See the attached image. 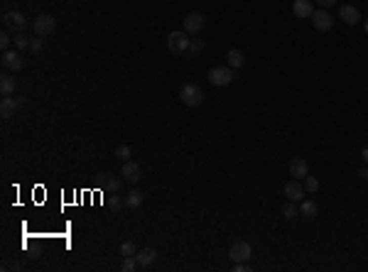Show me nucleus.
Here are the masks:
<instances>
[{
	"instance_id": "nucleus-8",
	"label": "nucleus",
	"mask_w": 368,
	"mask_h": 272,
	"mask_svg": "<svg viewBox=\"0 0 368 272\" xmlns=\"http://www.w3.org/2000/svg\"><path fill=\"white\" fill-rule=\"evenodd\" d=\"M182 22H184V32L187 34H199L207 27V17L201 15V13H189Z\"/></svg>"
},
{
	"instance_id": "nucleus-31",
	"label": "nucleus",
	"mask_w": 368,
	"mask_h": 272,
	"mask_svg": "<svg viewBox=\"0 0 368 272\" xmlns=\"http://www.w3.org/2000/svg\"><path fill=\"white\" fill-rule=\"evenodd\" d=\"M201 49H204V42H201V39H192V42H189V52H192V54H199Z\"/></svg>"
},
{
	"instance_id": "nucleus-12",
	"label": "nucleus",
	"mask_w": 368,
	"mask_h": 272,
	"mask_svg": "<svg viewBox=\"0 0 368 272\" xmlns=\"http://www.w3.org/2000/svg\"><path fill=\"white\" fill-rule=\"evenodd\" d=\"M314 0H295L292 3V13L295 17H300V20H309L312 13H314V5H312Z\"/></svg>"
},
{
	"instance_id": "nucleus-13",
	"label": "nucleus",
	"mask_w": 368,
	"mask_h": 272,
	"mask_svg": "<svg viewBox=\"0 0 368 272\" xmlns=\"http://www.w3.org/2000/svg\"><path fill=\"white\" fill-rule=\"evenodd\" d=\"M339 17L346 22V25H358L361 22V13H358V8H353V5H341L339 8Z\"/></svg>"
},
{
	"instance_id": "nucleus-33",
	"label": "nucleus",
	"mask_w": 368,
	"mask_h": 272,
	"mask_svg": "<svg viewBox=\"0 0 368 272\" xmlns=\"http://www.w3.org/2000/svg\"><path fill=\"white\" fill-rule=\"evenodd\" d=\"M314 3H317V5H319V8H324V10H329V8H332V5H334L336 0H314Z\"/></svg>"
},
{
	"instance_id": "nucleus-6",
	"label": "nucleus",
	"mask_w": 368,
	"mask_h": 272,
	"mask_svg": "<svg viewBox=\"0 0 368 272\" xmlns=\"http://www.w3.org/2000/svg\"><path fill=\"white\" fill-rule=\"evenodd\" d=\"M309 20H312V25H314V30H317V32H329V30H332V25H334V17L329 15V10H324V8L314 10Z\"/></svg>"
},
{
	"instance_id": "nucleus-4",
	"label": "nucleus",
	"mask_w": 368,
	"mask_h": 272,
	"mask_svg": "<svg viewBox=\"0 0 368 272\" xmlns=\"http://www.w3.org/2000/svg\"><path fill=\"white\" fill-rule=\"evenodd\" d=\"M189 42H192V34L179 30V32H172L167 37V49L175 54H184V52H189Z\"/></svg>"
},
{
	"instance_id": "nucleus-22",
	"label": "nucleus",
	"mask_w": 368,
	"mask_h": 272,
	"mask_svg": "<svg viewBox=\"0 0 368 272\" xmlns=\"http://www.w3.org/2000/svg\"><path fill=\"white\" fill-rule=\"evenodd\" d=\"M30 42H32V37H27V34H25V30L15 32V37H13V44H15V49H20V52L30 49Z\"/></svg>"
},
{
	"instance_id": "nucleus-35",
	"label": "nucleus",
	"mask_w": 368,
	"mask_h": 272,
	"mask_svg": "<svg viewBox=\"0 0 368 272\" xmlns=\"http://www.w3.org/2000/svg\"><path fill=\"white\" fill-rule=\"evenodd\" d=\"M17 106H20V108H25V106H27V101H25V96H17Z\"/></svg>"
},
{
	"instance_id": "nucleus-3",
	"label": "nucleus",
	"mask_w": 368,
	"mask_h": 272,
	"mask_svg": "<svg viewBox=\"0 0 368 272\" xmlns=\"http://www.w3.org/2000/svg\"><path fill=\"white\" fill-rule=\"evenodd\" d=\"M236 79V69H231V66H211V71H209V81L214 83V86H228L231 81Z\"/></svg>"
},
{
	"instance_id": "nucleus-28",
	"label": "nucleus",
	"mask_w": 368,
	"mask_h": 272,
	"mask_svg": "<svg viewBox=\"0 0 368 272\" xmlns=\"http://www.w3.org/2000/svg\"><path fill=\"white\" fill-rule=\"evenodd\" d=\"M42 49H45V44H42V37H37V34H34L32 42H30V52H32V54H42Z\"/></svg>"
},
{
	"instance_id": "nucleus-16",
	"label": "nucleus",
	"mask_w": 368,
	"mask_h": 272,
	"mask_svg": "<svg viewBox=\"0 0 368 272\" xmlns=\"http://www.w3.org/2000/svg\"><path fill=\"white\" fill-rule=\"evenodd\" d=\"M17 111H20V106H17V98L5 96L3 101H0V115H3V118H13Z\"/></svg>"
},
{
	"instance_id": "nucleus-25",
	"label": "nucleus",
	"mask_w": 368,
	"mask_h": 272,
	"mask_svg": "<svg viewBox=\"0 0 368 272\" xmlns=\"http://www.w3.org/2000/svg\"><path fill=\"white\" fill-rule=\"evenodd\" d=\"M113 155H115V160H120V162H128V160H130V155H133V152H130V147H128V145H118Z\"/></svg>"
},
{
	"instance_id": "nucleus-9",
	"label": "nucleus",
	"mask_w": 368,
	"mask_h": 272,
	"mask_svg": "<svg viewBox=\"0 0 368 272\" xmlns=\"http://www.w3.org/2000/svg\"><path fill=\"white\" fill-rule=\"evenodd\" d=\"M25 64V59H22V52L20 49H8V52H3V66L8 69V71H20Z\"/></svg>"
},
{
	"instance_id": "nucleus-7",
	"label": "nucleus",
	"mask_w": 368,
	"mask_h": 272,
	"mask_svg": "<svg viewBox=\"0 0 368 272\" xmlns=\"http://www.w3.org/2000/svg\"><path fill=\"white\" fill-rule=\"evenodd\" d=\"M120 176H123V182H128L130 187H135L140 179H143V169H140V164L138 162H123V169H120Z\"/></svg>"
},
{
	"instance_id": "nucleus-27",
	"label": "nucleus",
	"mask_w": 368,
	"mask_h": 272,
	"mask_svg": "<svg viewBox=\"0 0 368 272\" xmlns=\"http://www.w3.org/2000/svg\"><path fill=\"white\" fill-rule=\"evenodd\" d=\"M295 204H297V201H290L288 199V204L282 206V216H285V218H295V216L300 213V208L295 206Z\"/></svg>"
},
{
	"instance_id": "nucleus-23",
	"label": "nucleus",
	"mask_w": 368,
	"mask_h": 272,
	"mask_svg": "<svg viewBox=\"0 0 368 272\" xmlns=\"http://www.w3.org/2000/svg\"><path fill=\"white\" fill-rule=\"evenodd\" d=\"M138 250H140V248H138V243H135L133 238H128V240H123V243H120V255H123V257L138 255Z\"/></svg>"
},
{
	"instance_id": "nucleus-37",
	"label": "nucleus",
	"mask_w": 368,
	"mask_h": 272,
	"mask_svg": "<svg viewBox=\"0 0 368 272\" xmlns=\"http://www.w3.org/2000/svg\"><path fill=\"white\" fill-rule=\"evenodd\" d=\"M363 30H366V34H368V20H366V22H363Z\"/></svg>"
},
{
	"instance_id": "nucleus-29",
	"label": "nucleus",
	"mask_w": 368,
	"mask_h": 272,
	"mask_svg": "<svg viewBox=\"0 0 368 272\" xmlns=\"http://www.w3.org/2000/svg\"><path fill=\"white\" fill-rule=\"evenodd\" d=\"M10 42H13V39H10V32H8V30H3V32H0V47H3V52H8V49H10Z\"/></svg>"
},
{
	"instance_id": "nucleus-15",
	"label": "nucleus",
	"mask_w": 368,
	"mask_h": 272,
	"mask_svg": "<svg viewBox=\"0 0 368 272\" xmlns=\"http://www.w3.org/2000/svg\"><path fill=\"white\" fill-rule=\"evenodd\" d=\"M290 174L295 176V179H304V176L309 174V164L304 157H295V160H290Z\"/></svg>"
},
{
	"instance_id": "nucleus-36",
	"label": "nucleus",
	"mask_w": 368,
	"mask_h": 272,
	"mask_svg": "<svg viewBox=\"0 0 368 272\" xmlns=\"http://www.w3.org/2000/svg\"><path fill=\"white\" fill-rule=\"evenodd\" d=\"M358 176H361V179H366V182H368V167H363V169L358 172Z\"/></svg>"
},
{
	"instance_id": "nucleus-26",
	"label": "nucleus",
	"mask_w": 368,
	"mask_h": 272,
	"mask_svg": "<svg viewBox=\"0 0 368 272\" xmlns=\"http://www.w3.org/2000/svg\"><path fill=\"white\" fill-rule=\"evenodd\" d=\"M317 189H319V179H317V176H309V174L304 176V192L314 194Z\"/></svg>"
},
{
	"instance_id": "nucleus-14",
	"label": "nucleus",
	"mask_w": 368,
	"mask_h": 272,
	"mask_svg": "<svg viewBox=\"0 0 368 272\" xmlns=\"http://www.w3.org/2000/svg\"><path fill=\"white\" fill-rule=\"evenodd\" d=\"M285 196H288L290 201H297V204H300L304 199V184H300L297 179L288 182V184H285Z\"/></svg>"
},
{
	"instance_id": "nucleus-19",
	"label": "nucleus",
	"mask_w": 368,
	"mask_h": 272,
	"mask_svg": "<svg viewBox=\"0 0 368 272\" xmlns=\"http://www.w3.org/2000/svg\"><path fill=\"white\" fill-rule=\"evenodd\" d=\"M226 59H228V66L231 69H240V66L246 64V54L240 52V49H228V54H226Z\"/></svg>"
},
{
	"instance_id": "nucleus-24",
	"label": "nucleus",
	"mask_w": 368,
	"mask_h": 272,
	"mask_svg": "<svg viewBox=\"0 0 368 272\" xmlns=\"http://www.w3.org/2000/svg\"><path fill=\"white\" fill-rule=\"evenodd\" d=\"M140 267V262H138V257L130 255V257H123V262H120V270L123 272H135Z\"/></svg>"
},
{
	"instance_id": "nucleus-10",
	"label": "nucleus",
	"mask_w": 368,
	"mask_h": 272,
	"mask_svg": "<svg viewBox=\"0 0 368 272\" xmlns=\"http://www.w3.org/2000/svg\"><path fill=\"white\" fill-rule=\"evenodd\" d=\"M3 22H5V27H15V32H20V30L27 27V17L22 15L20 10H10V13H5V15H3Z\"/></svg>"
},
{
	"instance_id": "nucleus-17",
	"label": "nucleus",
	"mask_w": 368,
	"mask_h": 272,
	"mask_svg": "<svg viewBox=\"0 0 368 272\" xmlns=\"http://www.w3.org/2000/svg\"><path fill=\"white\" fill-rule=\"evenodd\" d=\"M143 201H145V194L140 192V189H135V187H133V189L126 194V199H123V204H126L128 208H140L143 206Z\"/></svg>"
},
{
	"instance_id": "nucleus-34",
	"label": "nucleus",
	"mask_w": 368,
	"mask_h": 272,
	"mask_svg": "<svg viewBox=\"0 0 368 272\" xmlns=\"http://www.w3.org/2000/svg\"><path fill=\"white\" fill-rule=\"evenodd\" d=\"M361 160L368 164V145H363V150H361Z\"/></svg>"
},
{
	"instance_id": "nucleus-32",
	"label": "nucleus",
	"mask_w": 368,
	"mask_h": 272,
	"mask_svg": "<svg viewBox=\"0 0 368 272\" xmlns=\"http://www.w3.org/2000/svg\"><path fill=\"white\" fill-rule=\"evenodd\" d=\"M233 270L236 272H248L251 270V260H248V262H233Z\"/></svg>"
},
{
	"instance_id": "nucleus-2",
	"label": "nucleus",
	"mask_w": 368,
	"mask_h": 272,
	"mask_svg": "<svg viewBox=\"0 0 368 272\" xmlns=\"http://www.w3.org/2000/svg\"><path fill=\"white\" fill-rule=\"evenodd\" d=\"M228 257L231 262H248L253 257V248L248 240H233L231 248H228Z\"/></svg>"
},
{
	"instance_id": "nucleus-20",
	"label": "nucleus",
	"mask_w": 368,
	"mask_h": 272,
	"mask_svg": "<svg viewBox=\"0 0 368 272\" xmlns=\"http://www.w3.org/2000/svg\"><path fill=\"white\" fill-rule=\"evenodd\" d=\"M300 213H302L304 218H314V216L319 213L317 201H312V199H302V201H300Z\"/></svg>"
},
{
	"instance_id": "nucleus-18",
	"label": "nucleus",
	"mask_w": 368,
	"mask_h": 272,
	"mask_svg": "<svg viewBox=\"0 0 368 272\" xmlns=\"http://www.w3.org/2000/svg\"><path fill=\"white\" fill-rule=\"evenodd\" d=\"M138 262H140V267H150L155 260H157V250L155 248H140L138 250Z\"/></svg>"
},
{
	"instance_id": "nucleus-1",
	"label": "nucleus",
	"mask_w": 368,
	"mask_h": 272,
	"mask_svg": "<svg viewBox=\"0 0 368 272\" xmlns=\"http://www.w3.org/2000/svg\"><path fill=\"white\" fill-rule=\"evenodd\" d=\"M179 98H182L184 106L196 108V106H201V101H204V91H201L196 83H184V86L179 88Z\"/></svg>"
},
{
	"instance_id": "nucleus-30",
	"label": "nucleus",
	"mask_w": 368,
	"mask_h": 272,
	"mask_svg": "<svg viewBox=\"0 0 368 272\" xmlns=\"http://www.w3.org/2000/svg\"><path fill=\"white\" fill-rule=\"evenodd\" d=\"M120 206H126V204H123V199L113 194L111 199H108V208H111V211H118V208H120Z\"/></svg>"
},
{
	"instance_id": "nucleus-5",
	"label": "nucleus",
	"mask_w": 368,
	"mask_h": 272,
	"mask_svg": "<svg viewBox=\"0 0 368 272\" xmlns=\"http://www.w3.org/2000/svg\"><path fill=\"white\" fill-rule=\"evenodd\" d=\"M32 30L37 37H49L57 30V20H54V15H37L32 22Z\"/></svg>"
},
{
	"instance_id": "nucleus-21",
	"label": "nucleus",
	"mask_w": 368,
	"mask_h": 272,
	"mask_svg": "<svg viewBox=\"0 0 368 272\" xmlns=\"http://www.w3.org/2000/svg\"><path fill=\"white\" fill-rule=\"evenodd\" d=\"M15 88H17V81L13 79V76H8V74L0 76V94H3V96H13Z\"/></svg>"
},
{
	"instance_id": "nucleus-11",
	"label": "nucleus",
	"mask_w": 368,
	"mask_h": 272,
	"mask_svg": "<svg viewBox=\"0 0 368 272\" xmlns=\"http://www.w3.org/2000/svg\"><path fill=\"white\" fill-rule=\"evenodd\" d=\"M98 187H101L103 192L115 194V192H120V187H123V179H118V176L101 172V174H98Z\"/></svg>"
}]
</instances>
